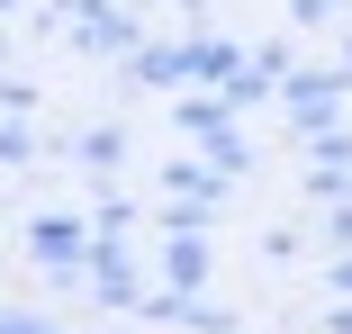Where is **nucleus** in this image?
I'll list each match as a JSON object with an SVG mask.
<instances>
[{
    "label": "nucleus",
    "mask_w": 352,
    "mask_h": 334,
    "mask_svg": "<svg viewBox=\"0 0 352 334\" xmlns=\"http://www.w3.org/2000/svg\"><path fill=\"white\" fill-rule=\"evenodd\" d=\"M325 334H352V298H334V307H325Z\"/></svg>",
    "instance_id": "19"
},
{
    "label": "nucleus",
    "mask_w": 352,
    "mask_h": 334,
    "mask_svg": "<svg viewBox=\"0 0 352 334\" xmlns=\"http://www.w3.org/2000/svg\"><path fill=\"white\" fill-rule=\"evenodd\" d=\"M199 163H217L226 181H244L253 172V145H244V126L226 118V126H208V136H199Z\"/></svg>",
    "instance_id": "7"
},
{
    "label": "nucleus",
    "mask_w": 352,
    "mask_h": 334,
    "mask_svg": "<svg viewBox=\"0 0 352 334\" xmlns=\"http://www.w3.org/2000/svg\"><path fill=\"white\" fill-rule=\"evenodd\" d=\"M126 226H135V208H126L118 190H100V208H91V235H126Z\"/></svg>",
    "instance_id": "14"
},
{
    "label": "nucleus",
    "mask_w": 352,
    "mask_h": 334,
    "mask_svg": "<svg viewBox=\"0 0 352 334\" xmlns=\"http://www.w3.org/2000/svg\"><path fill=\"white\" fill-rule=\"evenodd\" d=\"M10 10H19V0H0V19H10Z\"/></svg>",
    "instance_id": "22"
},
{
    "label": "nucleus",
    "mask_w": 352,
    "mask_h": 334,
    "mask_svg": "<svg viewBox=\"0 0 352 334\" xmlns=\"http://www.w3.org/2000/svg\"><path fill=\"white\" fill-rule=\"evenodd\" d=\"M289 10H298V27H334V19H343V0H289Z\"/></svg>",
    "instance_id": "17"
},
{
    "label": "nucleus",
    "mask_w": 352,
    "mask_h": 334,
    "mask_svg": "<svg viewBox=\"0 0 352 334\" xmlns=\"http://www.w3.org/2000/svg\"><path fill=\"white\" fill-rule=\"evenodd\" d=\"M343 73H352V36H343Z\"/></svg>",
    "instance_id": "21"
},
{
    "label": "nucleus",
    "mask_w": 352,
    "mask_h": 334,
    "mask_svg": "<svg viewBox=\"0 0 352 334\" xmlns=\"http://www.w3.org/2000/svg\"><path fill=\"white\" fill-rule=\"evenodd\" d=\"M163 289H208V235H163Z\"/></svg>",
    "instance_id": "6"
},
{
    "label": "nucleus",
    "mask_w": 352,
    "mask_h": 334,
    "mask_svg": "<svg viewBox=\"0 0 352 334\" xmlns=\"http://www.w3.org/2000/svg\"><path fill=\"white\" fill-rule=\"evenodd\" d=\"M82 280H91V298H100V307H145V289H135V262H126V235H91Z\"/></svg>",
    "instance_id": "4"
},
{
    "label": "nucleus",
    "mask_w": 352,
    "mask_h": 334,
    "mask_svg": "<svg viewBox=\"0 0 352 334\" xmlns=\"http://www.w3.org/2000/svg\"><path fill=\"white\" fill-rule=\"evenodd\" d=\"M0 334H63V325L36 316V307H0Z\"/></svg>",
    "instance_id": "15"
},
{
    "label": "nucleus",
    "mask_w": 352,
    "mask_h": 334,
    "mask_svg": "<svg viewBox=\"0 0 352 334\" xmlns=\"http://www.w3.org/2000/svg\"><path fill=\"white\" fill-rule=\"evenodd\" d=\"M0 163H10V172H28V163H36V136H28V118H10V126H0Z\"/></svg>",
    "instance_id": "13"
},
{
    "label": "nucleus",
    "mask_w": 352,
    "mask_h": 334,
    "mask_svg": "<svg viewBox=\"0 0 352 334\" xmlns=\"http://www.w3.org/2000/svg\"><path fill=\"white\" fill-rule=\"evenodd\" d=\"M73 45H82V54H135V45H145V19H135V10H118V0H109V10L73 19Z\"/></svg>",
    "instance_id": "5"
},
{
    "label": "nucleus",
    "mask_w": 352,
    "mask_h": 334,
    "mask_svg": "<svg viewBox=\"0 0 352 334\" xmlns=\"http://www.w3.org/2000/svg\"><path fill=\"white\" fill-rule=\"evenodd\" d=\"M226 118H235V109H226L217 91H190V100H181V126H190V136H208V126H226Z\"/></svg>",
    "instance_id": "11"
},
{
    "label": "nucleus",
    "mask_w": 352,
    "mask_h": 334,
    "mask_svg": "<svg viewBox=\"0 0 352 334\" xmlns=\"http://www.w3.org/2000/svg\"><path fill=\"white\" fill-rule=\"evenodd\" d=\"M307 163H352V126H334V136H307Z\"/></svg>",
    "instance_id": "16"
},
{
    "label": "nucleus",
    "mask_w": 352,
    "mask_h": 334,
    "mask_svg": "<svg viewBox=\"0 0 352 334\" xmlns=\"http://www.w3.org/2000/svg\"><path fill=\"white\" fill-rule=\"evenodd\" d=\"M325 280H334V289L352 298V253H334V271H325Z\"/></svg>",
    "instance_id": "20"
},
{
    "label": "nucleus",
    "mask_w": 352,
    "mask_h": 334,
    "mask_svg": "<svg viewBox=\"0 0 352 334\" xmlns=\"http://www.w3.org/2000/svg\"><path fill=\"white\" fill-rule=\"evenodd\" d=\"M126 334H154V325H126Z\"/></svg>",
    "instance_id": "23"
},
{
    "label": "nucleus",
    "mask_w": 352,
    "mask_h": 334,
    "mask_svg": "<svg viewBox=\"0 0 352 334\" xmlns=\"http://www.w3.org/2000/svg\"><path fill=\"white\" fill-rule=\"evenodd\" d=\"M163 190H172V199H208V208H217V199H226V172L181 154V163H163Z\"/></svg>",
    "instance_id": "8"
},
{
    "label": "nucleus",
    "mask_w": 352,
    "mask_h": 334,
    "mask_svg": "<svg viewBox=\"0 0 352 334\" xmlns=\"http://www.w3.org/2000/svg\"><path fill=\"white\" fill-rule=\"evenodd\" d=\"M126 82L135 91H190L199 82V36H181V45H154L145 36V45L126 54Z\"/></svg>",
    "instance_id": "3"
},
{
    "label": "nucleus",
    "mask_w": 352,
    "mask_h": 334,
    "mask_svg": "<svg viewBox=\"0 0 352 334\" xmlns=\"http://www.w3.org/2000/svg\"><path fill=\"white\" fill-rule=\"evenodd\" d=\"M73 163L82 172H118L126 163V126H82V136H73Z\"/></svg>",
    "instance_id": "9"
},
{
    "label": "nucleus",
    "mask_w": 352,
    "mask_h": 334,
    "mask_svg": "<svg viewBox=\"0 0 352 334\" xmlns=\"http://www.w3.org/2000/svg\"><path fill=\"white\" fill-rule=\"evenodd\" d=\"M307 199L343 208V199H352V163H307Z\"/></svg>",
    "instance_id": "10"
},
{
    "label": "nucleus",
    "mask_w": 352,
    "mask_h": 334,
    "mask_svg": "<svg viewBox=\"0 0 352 334\" xmlns=\"http://www.w3.org/2000/svg\"><path fill=\"white\" fill-rule=\"evenodd\" d=\"M325 244H334V253H352V199H343V208L325 217Z\"/></svg>",
    "instance_id": "18"
},
{
    "label": "nucleus",
    "mask_w": 352,
    "mask_h": 334,
    "mask_svg": "<svg viewBox=\"0 0 352 334\" xmlns=\"http://www.w3.org/2000/svg\"><path fill=\"white\" fill-rule=\"evenodd\" d=\"M208 217H217L208 199H172V208H163V235H208Z\"/></svg>",
    "instance_id": "12"
},
{
    "label": "nucleus",
    "mask_w": 352,
    "mask_h": 334,
    "mask_svg": "<svg viewBox=\"0 0 352 334\" xmlns=\"http://www.w3.org/2000/svg\"><path fill=\"white\" fill-rule=\"evenodd\" d=\"M28 262L54 289H82V262H91V217H28Z\"/></svg>",
    "instance_id": "1"
},
{
    "label": "nucleus",
    "mask_w": 352,
    "mask_h": 334,
    "mask_svg": "<svg viewBox=\"0 0 352 334\" xmlns=\"http://www.w3.org/2000/svg\"><path fill=\"white\" fill-rule=\"evenodd\" d=\"M343 91H352V73H280V109L298 118V136H334Z\"/></svg>",
    "instance_id": "2"
}]
</instances>
